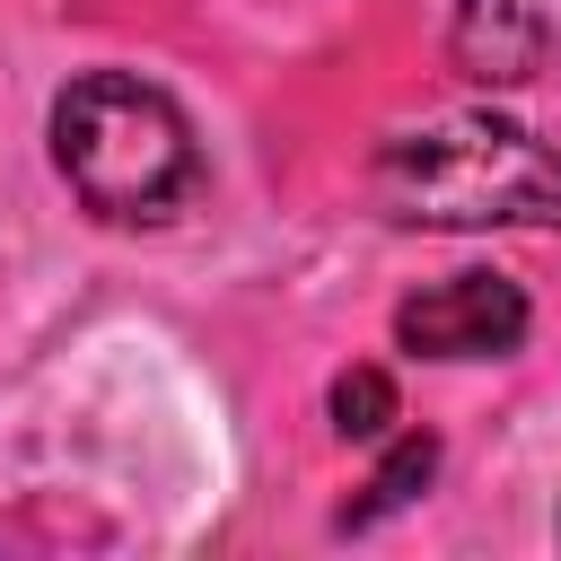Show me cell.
Here are the masks:
<instances>
[{
	"label": "cell",
	"instance_id": "cell-1",
	"mask_svg": "<svg viewBox=\"0 0 561 561\" xmlns=\"http://www.w3.org/2000/svg\"><path fill=\"white\" fill-rule=\"evenodd\" d=\"M377 202L403 228H561V149L508 114H438L377 149Z\"/></svg>",
	"mask_w": 561,
	"mask_h": 561
},
{
	"label": "cell",
	"instance_id": "cell-2",
	"mask_svg": "<svg viewBox=\"0 0 561 561\" xmlns=\"http://www.w3.org/2000/svg\"><path fill=\"white\" fill-rule=\"evenodd\" d=\"M53 158H61L70 193L96 219H167L202 184L193 123L175 114L167 88L131 79V70H88V79L61 88V105H53Z\"/></svg>",
	"mask_w": 561,
	"mask_h": 561
},
{
	"label": "cell",
	"instance_id": "cell-3",
	"mask_svg": "<svg viewBox=\"0 0 561 561\" xmlns=\"http://www.w3.org/2000/svg\"><path fill=\"white\" fill-rule=\"evenodd\" d=\"M394 342L412 359H500L526 342V298L500 272H456L394 307Z\"/></svg>",
	"mask_w": 561,
	"mask_h": 561
},
{
	"label": "cell",
	"instance_id": "cell-4",
	"mask_svg": "<svg viewBox=\"0 0 561 561\" xmlns=\"http://www.w3.org/2000/svg\"><path fill=\"white\" fill-rule=\"evenodd\" d=\"M456 70L482 88L561 70V0H456Z\"/></svg>",
	"mask_w": 561,
	"mask_h": 561
},
{
	"label": "cell",
	"instance_id": "cell-5",
	"mask_svg": "<svg viewBox=\"0 0 561 561\" xmlns=\"http://www.w3.org/2000/svg\"><path fill=\"white\" fill-rule=\"evenodd\" d=\"M333 430L342 438H386L394 430V377L386 368H342L333 377Z\"/></svg>",
	"mask_w": 561,
	"mask_h": 561
},
{
	"label": "cell",
	"instance_id": "cell-6",
	"mask_svg": "<svg viewBox=\"0 0 561 561\" xmlns=\"http://www.w3.org/2000/svg\"><path fill=\"white\" fill-rule=\"evenodd\" d=\"M430 465H438V447L430 438H394V456L377 465V482H368V500L342 517V526H368V517H386V508H403L421 482H430Z\"/></svg>",
	"mask_w": 561,
	"mask_h": 561
}]
</instances>
